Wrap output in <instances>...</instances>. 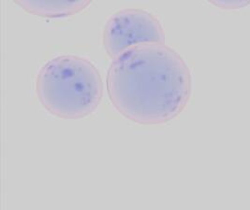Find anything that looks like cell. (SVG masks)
I'll return each instance as SVG.
<instances>
[{
	"instance_id": "6da1fadb",
	"label": "cell",
	"mask_w": 250,
	"mask_h": 210,
	"mask_svg": "<svg viewBox=\"0 0 250 210\" xmlns=\"http://www.w3.org/2000/svg\"><path fill=\"white\" fill-rule=\"evenodd\" d=\"M109 99L125 119L159 125L175 119L192 92L190 69L165 43L138 45L111 63L106 77Z\"/></svg>"
},
{
	"instance_id": "7a4b0ae2",
	"label": "cell",
	"mask_w": 250,
	"mask_h": 210,
	"mask_svg": "<svg viewBox=\"0 0 250 210\" xmlns=\"http://www.w3.org/2000/svg\"><path fill=\"white\" fill-rule=\"evenodd\" d=\"M35 88L46 111L66 120L89 116L103 100L100 71L88 59L74 55L48 61L37 75Z\"/></svg>"
},
{
	"instance_id": "3957f363",
	"label": "cell",
	"mask_w": 250,
	"mask_h": 210,
	"mask_svg": "<svg viewBox=\"0 0 250 210\" xmlns=\"http://www.w3.org/2000/svg\"><path fill=\"white\" fill-rule=\"evenodd\" d=\"M164 42L165 32L161 22L146 10L116 11L103 28V47L108 56L114 59L134 46Z\"/></svg>"
},
{
	"instance_id": "277c9868",
	"label": "cell",
	"mask_w": 250,
	"mask_h": 210,
	"mask_svg": "<svg viewBox=\"0 0 250 210\" xmlns=\"http://www.w3.org/2000/svg\"><path fill=\"white\" fill-rule=\"evenodd\" d=\"M16 5L23 11L45 18H61L71 16L83 11L90 3L89 0L78 1H43V0H16Z\"/></svg>"
},
{
	"instance_id": "5b68a950",
	"label": "cell",
	"mask_w": 250,
	"mask_h": 210,
	"mask_svg": "<svg viewBox=\"0 0 250 210\" xmlns=\"http://www.w3.org/2000/svg\"><path fill=\"white\" fill-rule=\"evenodd\" d=\"M210 3L215 5L216 7L221 8L222 10H236L239 8L246 7L247 5L250 4V2H249V1H242V0H237V1L220 0V1H210Z\"/></svg>"
}]
</instances>
